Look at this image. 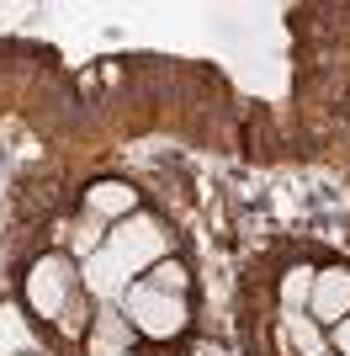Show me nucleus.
Instances as JSON below:
<instances>
[{
  "label": "nucleus",
  "mask_w": 350,
  "mask_h": 356,
  "mask_svg": "<svg viewBox=\"0 0 350 356\" xmlns=\"http://www.w3.org/2000/svg\"><path fill=\"white\" fill-rule=\"evenodd\" d=\"M117 309H122V319H128L138 335H149V341H175V335H186V325H191L186 298L160 293V287H149V282H133L128 293L117 298Z\"/></svg>",
  "instance_id": "f257e3e1"
},
{
  "label": "nucleus",
  "mask_w": 350,
  "mask_h": 356,
  "mask_svg": "<svg viewBox=\"0 0 350 356\" xmlns=\"http://www.w3.org/2000/svg\"><path fill=\"white\" fill-rule=\"evenodd\" d=\"M80 293V277H74V261L69 255H38L32 261V271L22 277V298H27L32 319H43V325H58L64 319V309H69V298Z\"/></svg>",
  "instance_id": "f03ea898"
},
{
  "label": "nucleus",
  "mask_w": 350,
  "mask_h": 356,
  "mask_svg": "<svg viewBox=\"0 0 350 356\" xmlns=\"http://www.w3.org/2000/svg\"><path fill=\"white\" fill-rule=\"evenodd\" d=\"M106 250L122 261V266L133 271V277H144L154 261H165L170 255V229H165L154 213H133V218H122V223H112L106 229Z\"/></svg>",
  "instance_id": "7ed1b4c3"
},
{
  "label": "nucleus",
  "mask_w": 350,
  "mask_h": 356,
  "mask_svg": "<svg viewBox=\"0 0 350 356\" xmlns=\"http://www.w3.org/2000/svg\"><path fill=\"white\" fill-rule=\"evenodd\" d=\"M308 314H313V325L335 330L340 319L350 314V266H324L313 277V298H308Z\"/></svg>",
  "instance_id": "20e7f679"
},
{
  "label": "nucleus",
  "mask_w": 350,
  "mask_h": 356,
  "mask_svg": "<svg viewBox=\"0 0 350 356\" xmlns=\"http://www.w3.org/2000/svg\"><path fill=\"white\" fill-rule=\"evenodd\" d=\"M138 208H144V197H138L133 181H90V186H85V213L96 223H122V218H133Z\"/></svg>",
  "instance_id": "39448f33"
},
{
  "label": "nucleus",
  "mask_w": 350,
  "mask_h": 356,
  "mask_svg": "<svg viewBox=\"0 0 350 356\" xmlns=\"http://www.w3.org/2000/svg\"><path fill=\"white\" fill-rule=\"evenodd\" d=\"M80 287H85V293H96L101 298V303H117V298L128 293L133 287V271L122 266V261H117L112 250H96V255H85V271H80Z\"/></svg>",
  "instance_id": "423d86ee"
},
{
  "label": "nucleus",
  "mask_w": 350,
  "mask_h": 356,
  "mask_svg": "<svg viewBox=\"0 0 350 356\" xmlns=\"http://www.w3.org/2000/svg\"><path fill=\"white\" fill-rule=\"evenodd\" d=\"M85 341L90 356H133V325L122 319V309H96Z\"/></svg>",
  "instance_id": "0eeeda50"
},
{
  "label": "nucleus",
  "mask_w": 350,
  "mask_h": 356,
  "mask_svg": "<svg viewBox=\"0 0 350 356\" xmlns=\"http://www.w3.org/2000/svg\"><path fill=\"white\" fill-rule=\"evenodd\" d=\"M281 335L297 356H324L329 351V330L313 325V314L308 309H281Z\"/></svg>",
  "instance_id": "6e6552de"
},
{
  "label": "nucleus",
  "mask_w": 350,
  "mask_h": 356,
  "mask_svg": "<svg viewBox=\"0 0 350 356\" xmlns=\"http://www.w3.org/2000/svg\"><path fill=\"white\" fill-rule=\"evenodd\" d=\"M313 277H319L313 266H287V271H281V282H276V303H281V309H308Z\"/></svg>",
  "instance_id": "1a4fd4ad"
},
{
  "label": "nucleus",
  "mask_w": 350,
  "mask_h": 356,
  "mask_svg": "<svg viewBox=\"0 0 350 356\" xmlns=\"http://www.w3.org/2000/svg\"><path fill=\"white\" fill-rule=\"evenodd\" d=\"M144 282H149V287H160V293L186 298V293H191V266H186V261H170V255H165V261H154V266L144 271Z\"/></svg>",
  "instance_id": "9d476101"
},
{
  "label": "nucleus",
  "mask_w": 350,
  "mask_h": 356,
  "mask_svg": "<svg viewBox=\"0 0 350 356\" xmlns=\"http://www.w3.org/2000/svg\"><path fill=\"white\" fill-rule=\"evenodd\" d=\"M329 351H335V356H350V314L329 330Z\"/></svg>",
  "instance_id": "9b49d317"
},
{
  "label": "nucleus",
  "mask_w": 350,
  "mask_h": 356,
  "mask_svg": "<svg viewBox=\"0 0 350 356\" xmlns=\"http://www.w3.org/2000/svg\"><path fill=\"white\" fill-rule=\"evenodd\" d=\"M324 356H335V351H324Z\"/></svg>",
  "instance_id": "f8f14e48"
}]
</instances>
